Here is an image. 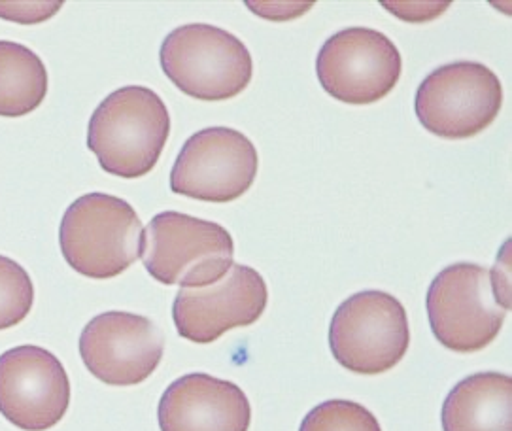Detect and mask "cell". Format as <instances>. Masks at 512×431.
<instances>
[{"label": "cell", "instance_id": "11", "mask_svg": "<svg viewBox=\"0 0 512 431\" xmlns=\"http://www.w3.org/2000/svg\"><path fill=\"white\" fill-rule=\"evenodd\" d=\"M269 290L263 276L233 263L222 280L203 288H180L172 320L180 337L197 345L218 341L229 329L256 324L267 309Z\"/></svg>", "mask_w": 512, "mask_h": 431}, {"label": "cell", "instance_id": "5", "mask_svg": "<svg viewBox=\"0 0 512 431\" xmlns=\"http://www.w3.org/2000/svg\"><path fill=\"white\" fill-rule=\"evenodd\" d=\"M409 345L405 307L380 290L348 297L329 326V346L335 360L358 375L390 371L405 358Z\"/></svg>", "mask_w": 512, "mask_h": 431}, {"label": "cell", "instance_id": "8", "mask_svg": "<svg viewBox=\"0 0 512 431\" xmlns=\"http://www.w3.org/2000/svg\"><path fill=\"white\" fill-rule=\"evenodd\" d=\"M259 156L237 129L208 127L184 144L171 171V191L206 203H231L252 188Z\"/></svg>", "mask_w": 512, "mask_h": 431}, {"label": "cell", "instance_id": "9", "mask_svg": "<svg viewBox=\"0 0 512 431\" xmlns=\"http://www.w3.org/2000/svg\"><path fill=\"white\" fill-rule=\"evenodd\" d=\"M401 70V53L392 40L365 27L329 36L316 59L325 93L346 104L378 103L397 86Z\"/></svg>", "mask_w": 512, "mask_h": 431}, {"label": "cell", "instance_id": "6", "mask_svg": "<svg viewBox=\"0 0 512 431\" xmlns=\"http://www.w3.org/2000/svg\"><path fill=\"white\" fill-rule=\"evenodd\" d=\"M426 307L435 339L461 354L494 343L507 316L495 299L490 271L475 263L444 267L427 290Z\"/></svg>", "mask_w": 512, "mask_h": 431}, {"label": "cell", "instance_id": "3", "mask_svg": "<svg viewBox=\"0 0 512 431\" xmlns=\"http://www.w3.org/2000/svg\"><path fill=\"white\" fill-rule=\"evenodd\" d=\"M233 256L235 242L225 227L182 212H161L142 231L140 258L165 286H210L227 275Z\"/></svg>", "mask_w": 512, "mask_h": 431}, {"label": "cell", "instance_id": "15", "mask_svg": "<svg viewBox=\"0 0 512 431\" xmlns=\"http://www.w3.org/2000/svg\"><path fill=\"white\" fill-rule=\"evenodd\" d=\"M48 95V70L27 46L0 40V116L21 118L35 112Z\"/></svg>", "mask_w": 512, "mask_h": 431}, {"label": "cell", "instance_id": "4", "mask_svg": "<svg viewBox=\"0 0 512 431\" xmlns=\"http://www.w3.org/2000/svg\"><path fill=\"white\" fill-rule=\"evenodd\" d=\"M161 69L174 86L197 101H229L252 82L254 61L244 42L220 27L191 23L161 44Z\"/></svg>", "mask_w": 512, "mask_h": 431}, {"label": "cell", "instance_id": "2", "mask_svg": "<svg viewBox=\"0 0 512 431\" xmlns=\"http://www.w3.org/2000/svg\"><path fill=\"white\" fill-rule=\"evenodd\" d=\"M142 231L137 210L127 201L108 193H87L67 208L59 244L76 273L108 280L140 258Z\"/></svg>", "mask_w": 512, "mask_h": 431}, {"label": "cell", "instance_id": "1", "mask_svg": "<svg viewBox=\"0 0 512 431\" xmlns=\"http://www.w3.org/2000/svg\"><path fill=\"white\" fill-rule=\"evenodd\" d=\"M169 135L171 116L163 99L148 87L125 86L93 112L87 148L104 173L133 180L154 171Z\"/></svg>", "mask_w": 512, "mask_h": 431}, {"label": "cell", "instance_id": "12", "mask_svg": "<svg viewBox=\"0 0 512 431\" xmlns=\"http://www.w3.org/2000/svg\"><path fill=\"white\" fill-rule=\"evenodd\" d=\"M165 352V335L146 316L110 311L80 335L82 362L108 386H137L152 377Z\"/></svg>", "mask_w": 512, "mask_h": 431}, {"label": "cell", "instance_id": "13", "mask_svg": "<svg viewBox=\"0 0 512 431\" xmlns=\"http://www.w3.org/2000/svg\"><path fill=\"white\" fill-rule=\"evenodd\" d=\"M157 418L161 431H248L252 407L235 382L191 373L165 390Z\"/></svg>", "mask_w": 512, "mask_h": 431}, {"label": "cell", "instance_id": "16", "mask_svg": "<svg viewBox=\"0 0 512 431\" xmlns=\"http://www.w3.org/2000/svg\"><path fill=\"white\" fill-rule=\"evenodd\" d=\"M35 303V286L18 261L0 256V329L21 324Z\"/></svg>", "mask_w": 512, "mask_h": 431}, {"label": "cell", "instance_id": "10", "mask_svg": "<svg viewBox=\"0 0 512 431\" xmlns=\"http://www.w3.org/2000/svg\"><path fill=\"white\" fill-rule=\"evenodd\" d=\"M70 380L63 363L42 346L0 356V414L23 431H46L69 411Z\"/></svg>", "mask_w": 512, "mask_h": 431}, {"label": "cell", "instance_id": "17", "mask_svg": "<svg viewBox=\"0 0 512 431\" xmlns=\"http://www.w3.org/2000/svg\"><path fill=\"white\" fill-rule=\"evenodd\" d=\"M299 431H382L375 414L363 405L331 399L314 407L301 422Z\"/></svg>", "mask_w": 512, "mask_h": 431}, {"label": "cell", "instance_id": "7", "mask_svg": "<svg viewBox=\"0 0 512 431\" xmlns=\"http://www.w3.org/2000/svg\"><path fill=\"white\" fill-rule=\"evenodd\" d=\"M503 106V86L494 70L458 61L433 70L416 91V116L431 135L463 140L486 131Z\"/></svg>", "mask_w": 512, "mask_h": 431}, {"label": "cell", "instance_id": "14", "mask_svg": "<svg viewBox=\"0 0 512 431\" xmlns=\"http://www.w3.org/2000/svg\"><path fill=\"white\" fill-rule=\"evenodd\" d=\"M444 431H512V379L475 373L458 382L441 411Z\"/></svg>", "mask_w": 512, "mask_h": 431}, {"label": "cell", "instance_id": "18", "mask_svg": "<svg viewBox=\"0 0 512 431\" xmlns=\"http://www.w3.org/2000/svg\"><path fill=\"white\" fill-rule=\"evenodd\" d=\"M63 2H0V18L35 25L52 18Z\"/></svg>", "mask_w": 512, "mask_h": 431}]
</instances>
